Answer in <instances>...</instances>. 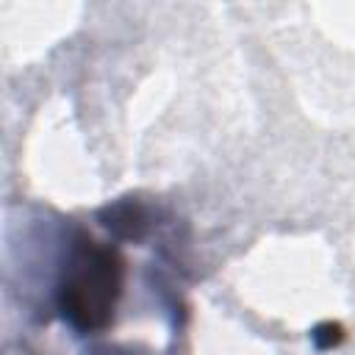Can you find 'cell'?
<instances>
[{
	"instance_id": "1",
	"label": "cell",
	"mask_w": 355,
	"mask_h": 355,
	"mask_svg": "<svg viewBox=\"0 0 355 355\" xmlns=\"http://www.w3.org/2000/svg\"><path fill=\"white\" fill-rule=\"evenodd\" d=\"M125 286V261L116 247L80 236L58 283V311L78 333L111 324Z\"/></svg>"
},
{
	"instance_id": "2",
	"label": "cell",
	"mask_w": 355,
	"mask_h": 355,
	"mask_svg": "<svg viewBox=\"0 0 355 355\" xmlns=\"http://www.w3.org/2000/svg\"><path fill=\"white\" fill-rule=\"evenodd\" d=\"M100 219L116 239H141L147 227V214L136 200H122V202L103 208Z\"/></svg>"
},
{
	"instance_id": "3",
	"label": "cell",
	"mask_w": 355,
	"mask_h": 355,
	"mask_svg": "<svg viewBox=\"0 0 355 355\" xmlns=\"http://www.w3.org/2000/svg\"><path fill=\"white\" fill-rule=\"evenodd\" d=\"M347 338V330H344V324L341 322H333V319H327V322H319L313 330H311V341L316 344V349H336L341 341Z\"/></svg>"
}]
</instances>
